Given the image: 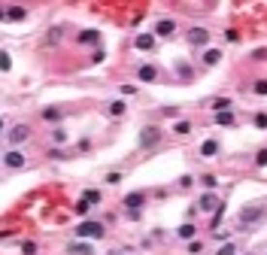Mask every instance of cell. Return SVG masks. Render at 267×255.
Segmentation results:
<instances>
[{
    "label": "cell",
    "mask_w": 267,
    "mask_h": 255,
    "mask_svg": "<svg viewBox=\"0 0 267 255\" xmlns=\"http://www.w3.org/2000/svg\"><path fill=\"white\" fill-rule=\"evenodd\" d=\"M49 158H55V161H64V158H67V155H64V152H61V149H52V152H49Z\"/></svg>",
    "instance_id": "40"
},
{
    "label": "cell",
    "mask_w": 267,
    "mask_h": 255,
    "mask_svg": "<svg viewBox=\"0 0 267 255\" xmlns=\"http://www.w3.org/2000/svg\"><path fill=\"white\" fill-rule=\"evenodd\" d=\"M127 210H143V204H146V191H131V194H125V201H122Z\"/></svg>",
    "instance_id": "9"
},
{
    "label": "cell",
    "mask_w": 267,
    "mask_h": 255,
    "mask_svg": "<svg viewBox=\"0 0 267 255\" xmlns=\"http://www.w3.org/2000/svg\"><path fill=\"white\" fill-rule=\"evenodd\" d=\"M58 37H61V28H52V33H49V43H55Z\"/></svg>",
    "instance_id": "42"
},
{
    "label": "cell",
    "mask_w": 267,
    "mask_h": 255,
    "mask_svg": "<svg viewBox=\"0 0 267 255\" xmlns=\"http://www.w3.org/2000/svg\"><path fill=\"white\" fill-rule=\"evenodd\" d=\"M255 164H258V167H267V149H258V152H255Z\"/></svg>",
    "instance_id": "32"
},
{
    "label": "cell",
    "mask_w": 267,
    "mask_h": 255,
    "mask_svg": "<svg viewBox=\"0 0 267 255\" xmlns=\"http://www.w3.org/2000/svg\"><path fill=\"white\" fill-rule=\"evenodd\" d=\"M76 40L82 43V46H97V43H100V33H97V31H79Z\"/></svg>",
    "instance_id": "15"
},
{
    "label": "cell",
    "mask_w": 267,
    "mask_h": 255,
    "mask_svg": "<svg viewBox=\"0 0 267 255\" xmlns=\"http://www.w3.org/2000/svg\"><path fill=\"white\" fill-rule=\"evenodd\" d=\"M28 137H31V128H28V125H16V128H9V131H6V140H9V143H16V146H18V143H25Z\"/></svg>",
    "instance_id": "5"
},
{
    "label": "cell",
    "mask_w": 267,
    "mask_h": 255,
    "mask_svg": "<svg viewBox=\"0 0 267 255\" xmlns=\"http://www.w3.org/2000/svg\"><path fill=\"white\" fill-rule=\"evenodd\" d=\"M225 40H228V43H240V33H237L234 28H228V31H225Z\"/></svg>",
    "instance_id": "35"
},
{
    "label": "cell",
    "mask_w": 267,
    "mask_h": 255,
    "mask_svg": "<svg viewBox=\"0 0 267 255\" xmlns=\"http://www.w3.org/2000/svg\"><path fill=\"white\" fill-rule=\"evenodd\" d=\"M21 255H37V243L33 240H21Z\"/></svg>",
    "instance_id": "25"
},
{
    "label": "cell",
    "mask_w": 267,
    "mask_h": 255,
    "mask_svg": "<svg viewBox=\"0 0 267 255\" xmlns=\"http://www.w3.org/2000/svg\"><path fill=\"white\" fill-rule=\"evenodd\" d=\"M194 234H197V228H194L191 222H185V225L176 228V237H179V240H194Z\"/></svg>",
    "instance_id": "18"
},
{
    "label": "cell",
    "mask_w": 267,
    "mask_h": 255,
    "mask_svg": "<svg viewBox=\"0 0 267 255\" xmlns=\"http://www.w3.org/2000/svg\"><path fill=\"white\" fill-rule=\"evenodd\" d=\"M103 234H107L103 222H82V225H76V237L79 240H100Z\"/></svg>",
    "instance_id": "2"
},
{
    "label": "cell",
    "mask_w": 267,
    "mask_h": 255,
    "mask_svg": "<svg viewBox=\"0 0 267 255\" xmlns=\"http://www.w3.org/2000/svg\"><path fill=\"white\" fill-rule=\"evenodd\" d=\"M73 210H76V216H88L91 204H88V201H76V207H73Z\"/></svg>",
    "instance_id": "27"
},
{
    "label": "cell",
    "mask_w": 267,
    "mask_h": 255,
    "mask_svg": "<svg viewBox=\"0 0 267 255\" xmlns=\"http://www.w3.org/2000/svg\"><path fill=\"white\" fill-rule=\"evenodd\" d=\"M103 58H107V55H103V49H97L94 55H91V61H94V64H100V61H103Z\"/></svg>",
    "instance_id": "41"
},
{
    "label": "cell",
    "mask_w": 267,
    "mask_h": 255,
    "mask_svg": "<svg viewBox=\"0 0 267 255\" xmlns=\"http://www.w3.org/2000/svg\"><path fill=\"white\" fill-rule=\"evenodd\" d=\"M188 252H191V255L204 252V243H201V240H191V243H188Z\"/></svg>",
    "instance_id": "36"
},
{
    "label": "cell",
    "mask_w": 267,
    "mask_h": 255,
    "mask_svg": "<svg viewBox=\"0 0 267 255\" xmlns=\"http://www.w3.org/2000/svg\"><path fill=\"white\" fill-rule=\"evenodd\" d=\"M267 216V210L261 204H246L240 210V216H237V222H240V231H252V222H261V219Z\"/></svg>",
    "instance_id": "1"
},
{
    "label": "cell",
    "mask_w": 267,
    "mask_h": 255,
    "mask_svg": "<svg viewBox=\"0 0 267 255\" xmlns=\"http://www.w3.org/2000/svg\"><path fill=\"white\" fill-rule=\"evenodd\" d=\"M82 201H88L91 207L100 204V191H97V189H85V191H82Z\"/></svg>",
    "instance_id": "23"
},
{
    "label": "cell",
    "mask_w": 267,
    "mask_h": 255,
    "mask_svg": "<svg viewBox=\"0 0 267 255\" xmlns=\"http://www.w3.org/2000/svg\"><path fill=\"white\" fill-rule=\"evenodd\" d=\"M243 255H258V252H243Z\"/></svg>",
    "instance_id": "43"
},
{
    "label": "cell",
    "mask_w": 267,
    "mask_h": 255,
    "mask_svg": "<svg viewBox=\"0 0 267 255\" xmlns=\"http://www.w3.org/2000/svg\"><path fill=\"white\" fill-rule=\"evenodd\" d=\"M201 185H204L206 191H213L216 185H219V176H216V173H204V176H201Z\"/></svg>",
    "instance_id": "21"
},
{
    "label": "cell",
    "mask_w": 267,
    "mask_h": 255,
    "mask_svg": "<svg viewBox=\"0 0 267 255\" xmlns=\"http://www.w3.org/2000/svg\"><path fill=\"white\" fill-rule=\"evenodd\" d=\"M103 182H107V185H119V182H122V173L112 170V173H107V179H103Z\"/></svg>",
    "instance_id": "31"
},
{
    "label": "cell",
    "mask_w": 267,
    "mask_h": 255,
    "mask_svg": "<svg viewBox=\"0 0 267 255\" xmlns=\"http://www.w3.org/2000/svg\"><path fill=\"white\" fill-rule=\"evenodd\" d=\"M231 107H234V103H231V97H213V103H210V110L219 115V112H231Z\"/></svg>",
    "instance_id": "14"
},
{
    "label": "cell",
    "mask_w": 267,
    "mask_h": 255,
    "mask_svg": "<svg viewBox=\"0 0 267 255\" xmlns=\"http://www.w3.org/2000/svg\"><path fill=\"white\" fill-rule=\"evenodd\" d=\"M176 76L188 82V79H194V67H191V64H185V61H176Z\"/></svg>",
    "instance_id": "17"
},
{
    "label": "cell",
    "mask_w": 267,
    "mask_h": 255,
    "mask_svg": "<svg viewBox=\"0 0 267 255\" xmlns=\"http://www.w3.org/2000/svg\"><path fill=\"white\" fill-rule=\"evenodd\" d=\"M173 31H176V21L173 18H161L155 25V37H173Z\"/></svg>",
    "instance_id": "12"
},
{
    "label": "cell",
    "mask_w": 267,
    "mask_h": 255,
    "mask_svg": "<svg viewBox=\"0 0 267 255\" xmlns=\"http://www.w3.org/2000/svg\"><path fill=\"white\" fill-rule=\"evenodd\" d=\"M264 58H267V49H255L252 52V61H264Z\"/></svg>",
    "instance_id": "38"
},
{
    "label": "cell",
    "mask_w": 267,
    "mask_h": 255,
    "mask_svg": "<svg viewBox=\"0 0 267 255\" xmlns=\"http://www.w3.org/2000/svg\"><path fill=\"white\" fill-rule=\"evenodd\" d=\"M213 155H219V143L216 140H204L201 143V158H213Z\"/></svg>",
    "instance_id": "19"
},
{
    "label": "cell",
    "mask_w": 267,
    "mask_h": 255,
    "mask_svg": "<svg viewBox=\"0 0 267 255\" xmlns=\"http://www.w3.org/2000/svg\"><path fill=\"white\" fill-rule=\"evenodd\" d=\"M161 137H164V131H161V128H155V125H149V128H143V131H140L137 143H140V149H152V146L161 143Z\"/></svg>",
    "instance_id": "3"
},
{
    "label": "cell",
    "mask_w": 267,
    "mask_h": 255,
    "mask_svg": "<svg viewBox=\"0 0 267 255\" xmlns=\"http://www.w3.org/2000/svg\"><path fill=\"white\" fill-rule=\"evenodd\" d=\"M137 79H140V82H155V79H158V67L155 64H140Z\"/></svg>",
    "instance_id": "11"
},
{
    "label": "cell",
    "mask_w": 267,
    "mask_h": 255,
    "mask_svg": "<svg viewBox=\"0 0 267 255\" xmlns=\"http://www.w3.org/2000/svg\"><path fill=\"white\" fill-rule=\"evenodd\" d=\"M188 43L201 49V46L210 43V31H206V28H188Z\"/></svg>",
    "instance_id": "7"
},
{
    "label": "cell",
    "mask_w": 267,
    "mask_h": 255,
    "mask_svg": "<svg viewBox=\"0 0 267 255\" xmlns=\"http://www.w3.org/2000/svg\"><path fill=\"white\" fill-rule=\"evenodd\" d=\"M194 185V176H179V189H191Z\"/></svg>",
    "instance_id": "37"
},
{
    "label": "cell",
    "mask_w": 267,
    "mask_h": 255,
    "mask_svg": "<svg viewBox=\"0 0 267 255\" xmlns=\"http://www.w3.org/2000/svg\"><path fill=\"white\" fill-rule=\"evenodd\" d=\"M67 252H73V255H91L94 249H91L88 243H82V240H79V243H70V246H67Z\"/></svg>",
    "instance_id": "20"
},
{
    "label": "cell",
    "mask_w": 267,
    "mask_h": 255,
    "mask_svg": "<svg viewBox=\"0 0 267 255\" xmlns=\"http://www.w3.org/2000/svg\"><path fill=\"white\" fill-rule=\"evenodd\" d=\"M25 152L21 149H9V152H3V164H6V170H21L25 167Z\"/></svg>",
    "instance_id": "4"
},
{
    "label": "cell",
    "mask_w": 267,
    "mask_h": 255,
    "mask_svg": "<svg viewBox=\"0 0 267 255\" xmlns=\"http://www.w3.org/2000/svg\"><path fill=\"white\" fill-rule=\"evenodd\" d=\"M125 110H127L125 100H112V103H110V115H125Z\"/></svg>",
    "instance_id": "24"
},
{
    "label": "cell",
    "mask_w": 267,
    "mask_h": 255,
    "mask_svg": "<svg viewBox=\"0 0 267 255\" xmlns=\"http://www.w3.org/2000/svg\"><path fill=\"white\" fill-rule=\"evenodd\" d=\"M64 119V110L61 107H46L43 110V122H61Z\"/></svg>",
    "instance_id": "16"
},
{
    "label": "cell",
    "mask_w": 267,
    "mask_h": 255,
    "mask_svg": "<svg viewBox=\"0 0 267 255\" xmlns=\"http://www.w3.org/2000/svg\"><path fill=\"white\" fill-rule=\"evenodd\" d=\"M216 255H237V243H222V249Z\"/></svg>",
    "instance_id": "29"
},
{
    "label": "cell",
    "mask_w": 267,
    "mask_h": 255,
    "mask_svg": "<svg viewBox=\"0 0 267 255\" xmlns=\"http://www.w3.org/2000/svg\"><path fill=\"white\" fill-rule=\"evenodd\" d=\"M3 21H25L28 18V9L25 6H3Z\"/></svg>",
    "instance_id": "8"
},
{
    "label": "cell",
    "mask_w": 267,
    "mask_h": 255,
    "mask_svg": "<svg viewBox=\"0 0 267 255\" xmlns=\"http://www.w3.org/2000/svg\"><path fill=\"white\" fill-rule=\"evenodd\" d=\"M173 134H179V137H185V134H191V122H185V119H179L176 125H173Z\"/></svg>",
    "instance_id": "22"
},
{
    "label": "cell",
    "mask_w": 267,
    "mask_h": 255,
    "mask_svg": "<svg viewBox=\"0 0 267 255\" xmlns=\"http://www.w3.org/2000/svg\"><path fill=\"white\" fill-rule=\"evenodd\" d=\"M219 207H222V204H219V198L213 191H204L201 201H197V210H201V213H213V210H219Z\"/></svg>",
    "instance_id": "6"
},
{
    "label": "cell",
    "mask_w": 267,
    "mask_h": 255,
    "mask_svg": "<svg viewBox=\"0 0 267 255\" xmlns=\"http://www.w3.org/2000/svg\"><path fill=\"white\" fill-rule=\"evenodd\" d=\"M134 46H137L140 52H152V49H155V33H137V37H134Z\"/></svg>",
    "instance_id": "10"
},
{
    "label": "cell",
    "mask_w": 267,
    "mask_h": 255,
    "mask_svg": "<svg viewBox=\"0 0 267 255\" xmlns=\"http://www.w3.org/2000/svg\"><path fill=\"white\" fill-rule=\"evenodd\" d=\"M252 91L255 95H267V79H258V82L252 85Z\"/></svg>",
    "instance_id": "34"
},
{
    "label": "cell",
    "mask_w": 267,
    "mask_h": 255,
    "mask_svg": "<svg viewBox=\"0 0 267 255\" xmlns=\"http://www.w3.org/2000/svg\"><path fill=\"white\" fill-rule=\"evenodd\" d=\"M52 140H55V143H67V131H64V128H55V131H52Z\"/></svg>",
    "instance_id": "30"
},
{
    "label": "cell",
    "mask_w": 267,
    "mask_h": 255,
    "mask_svg": "<svg viewBox=\"0 0 267 255\" xmlns=\"http://www.w3.org/2000/svg\"><path fill=\"white\" fill-rule=\"evenodd\" d=\"M0 67H3V73H9V67H13V58H9V52L0 55Z\"/></svg>",
    "instance_id": "33"
},
{
    "label": "cell",
    "mask_w": 267,
    "mask_h": 255,
    "mask_svg": "<svg viewBox=\"0 0 267 255\" xmlns=\"http://www.w3.org/2000/svg\"><path fill=\"white\" fill-rule=\"evenodd\" d=\"M201 61H204V67H216L219 61H222V52H219V49H204Z\"/></svg>",
    "instance_id": "13"
},
{
    "label": "cell",
    "mask_w": 267,
    "mask_h": 255,
    "mask_svg": "<svg viewBox=\"0 0 267 255\" xmlns=\"http://www.w3.org/2000/svg\"><path fill=\"white\" fill-rule=\"evenodd\" d=\"M161 112H164V115H170V119H173V115H179V107H161Z\"/></svg>",
    "instance_id": "39"
},
{
    "label": "cell",
    "mask_w": 267,
    "mask_h": 255,
    "mask_svg": "<svg viewBox=\"0 0 267 255\" xmlns=\"http://www.w3.org/2000/svg\"><path fill=\"white\" fill-rule=\"evenodd\" d=\"M216 125H234V112H219L216 115Z\"/></svg>",
    "instance_id": "26"
},
{
    "label": "cell",
    "mask_w": 267,
    "mask_h": 255,
    "mask_svg": "<svg viewBox=\"0 0 267 255\" xmlns=\"http://www.w3.org/2000/svg\"><path fill=\"white\" fill-rule=\"evenodd\" d=\"M255 128H258V131H264V128H267V112H255Z\"/></svg>",
    "instance_id": "28"
}]
</instances>
